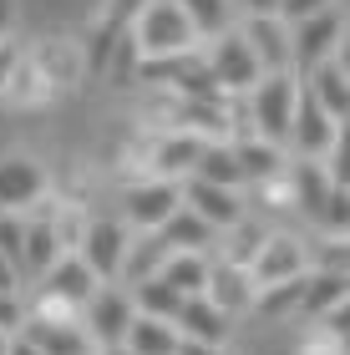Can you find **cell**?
Wrapping results in <instances>:
<instances>
[{
  "label": "cell",
  "instance_id": "23",
  "mask_svg": "<svg viewBox=\"0 0 350 355\" xmlns=\"http://www.w3.org/2000/svg\"><path fill=\"white\" fill-rule=\"evenodd\" d=\"M234 148V163H238V173H244V183L254 178V183H269V178L279 173V148L274 142H264V137H238V142H229Z\"/></svg>",
  "mask_w": 350,
  "mask_h": 355
},
{
  "label": "cell",
  "instance_id": "9",
  "mask_svg": "<svg viewBox=\"0 0 350 355\" xmlns=\"http://www.w3.org/2000/svg\"><path fill=\"white\" fill-rule=\"evenodd\" d=\"M345 132L340 122H330L325 112H320V102H315V96L299 87V96H295V117H290V132H284V142H290V148L299 153V157H325L330 153V142H335Z\"/></svg>",
  "mask_w": 350,
  "mask_h": 355
},
{
  "label": "cell",
  "instance_id": "18",
  "mask_svg": "<svg viewBox=\"0 0 350 355\" xmlns=\"http://www.w3.org/2000/svg\"><path fill=\"white\" fill-rule=\"evenodd\" d=\"M61 259V234H56V223L51 218H36V223H26V244H21V279L30 274V279H41L46 269H51Z\"/></svg>",
  "mask_w": 350,
  "mask_h": 355
},
{
  "label": "cell",
  "instance_id": "11",
  "mask_svg": "<svg viewBox=\"0 0 350 355\" xmlns=\"http://www.w3.org/2000/svg\"><path fill=\"white\" fill-rule=\"evenodd\" d=\"M238 36H244V46L254 51L264 76L269 71H290V26H284L279 15H244Z\"/></svg>",
  "mask_w": 350,
  "mask_h": 355
},
{
  "label": "cell",
  "instance_id": "20",
  "mask_svg": "<svg viewBox=\"0 0 350 355\" xmlns=\"http://www.w3.org/2000/svg\"><path fill=\"white\" fill-rule=\"evenodd\" d=\"M122 350H132V355H173L178 350V330H173V320L132 315V325L122 335Z\"/></svg>",
  "mask_w": 350,
  "mask_h": 355
},
{
  "label": "cell",
  "instance_id": "16",
  "mask_svg": "<svg viewBox=\"0 0 350 355\" xmlns=\"http://www.w3.org/2000/svg\"><path fill=\"white\" fill-rule=\"evenodd\" d=\"M41 188H46V178L30 157H6V163H0V208H6V214L30 208L41 198Z\"/></svg>",
  "mask_w": 350,
  "mask_h": 355
},
{
  "label": "cell",
  "instance_id": "22",
  "mask_svg": "<svg viewBox=\"0 0 350 355\" xmlns=\"http://www.w3.org/2000/svg\"><path fill=\"white\" fill-rule=\"evenodd\" d=\"M157 279L173 284L178 295H203V284H209V254H168L163 269H157Z\"/></svg>",
  "mask_w": 350,
  "mask_h": 355
},
{
  "label": "cell",
  "instance_id": "6",
  "mask_svg": "<svg viewBox=\"0 0 350 355\" xmlns=\"http://www.w3.org/2000/svg\"><path fill=\"white\" fill-rule=\"evenodd\" d=\"M340 41H345V21L335 15V6L310 15V21H299V26H290V71L295 67L315 71L320 61H330L340 51Z\"/></svg>",
  "mask_w": 350,
  "mask_h": 355
},
{
  "label": "cell",
  "instance_id": "34",
  "mask_svg": "<svg viewBox=\"0 0 350 355\" xmlns=\"http://www.w3.org/2000/svg\"><path fill=\"white\" fill-rule=\"evenodd\" d=\"M229 6H238L244 15H274V6H279V0H229Z\"/></svg>",
  "mask_w": 350,
  "mask_h": 355
},
{
  "label": "cell",
  "instance_id": "36",
  "mask_svg": "<svg viewBox=\"0 0 350 355\" xmlns=\"http://www.w3.org/2000/svg\"><path fill=\"white\" fill-rule=\"evenodd\" d=\"M6 355H41V350L30 345L26 335H6Z\"/></svg>",
  "mask_w": 350,
  "mask_h": 355
},
{
  "label": "cell",
  "instance_id": "8",
  "mask_svg": "<svg viewBox=\"0 0 350 355\" xmlns=\"http://www.w3.org/2000/svg\"><path fill=\"white\" fill-rule=\"evenodd\" d=\"M122 208H127V223H132L137 234H157L183 208V193H178V183H168V178H152V183L127 188L122 193Z\"/></svg>",
  "mask_w": 350,
  "mask_h": 355
},
{
  "label": "cell",
  "instance_id": "31",
  "mask_svg": "<svg viewBox=\"0 0 350 355\" xmlns=\"http://www.w3.org/2000/svg\"><path fill=\"white\" fill-rule=\"evenodd\" d=\"M320 223H325L330 234L345 239V223H350V193H345V188H330V198H325V208H320Z\"/></svg>",
  "mask_w": 350,
  "mask_h": 355
},
{
  "label": "cell",
  "instance_id": "12",
  "mask_svg": "<svg viewBox=\"0 0 350 355\" xmlns=\"http://www.w3.org/2000/svg\"><path fill=\"white\" fill-rule=\"evenodd\" d=\"M36 284H41V300L46 304H76V310L97 295V274L76 259V254H61V259L46 269Z\"/></svg>",
  "mask_w": 350,
  "mask_h": 355
},
{
  "label": "cell",
  "instance_id": "28",
  "mask_svg": "<svg viewBox=\"0 0 350 355\" xmlns=\"http://www.w3.org/2000/svg\"><path fill=\"white\" fill-rule=\"evenodd\" d=\"M330 188H335V183L325 178L320 163H310V157H305V163L295 168V203L305 208L310 218H320V208H325V198H330Z\"/></svg>",
  "mask_w": 350,
  "mask_h": 355
},
{
  "label": "cell",
  "instance_id": "40",
  "mask_svg": "<svg viewBox=\"0 0 350 355\" xmlns=\"http://www.w3.org/2000/svg\"><path fill=\"white\" fill-rule=\"evenodd\" d=\"M76 355H97V350H76Z\"/></svg>",
  "mask_w": 350,
  "mask_h": 355
},
{
  "label": "cell",
  "instance_id": "1",
  "mask_svg": "<svg viewBox=\"0 0 350 355\" xmlns=\"http://www.w3.org/2000/svg\"><path fill=\"white\" fill-rule=\"evenodd\" d=\"M127 36H132L137 61H168V56H183V51L198 46L193 26L183 21V10L173 6V0H148V6L137 10V21H132Z\"/></svg>",
  "mask_w": 350,
  "mask_h": 355
},
{
  "label": "cell",
  "instance_id": "19",
  "mask_svg": "<svg viewBox=\"0 0 350 355\" xmlns=\"http://www.w3.org/2000/svg\"><path fill=\"white\" fill-rule=\"evenodd\" d=\"M157 239L168 244V254H209V244H213L218 234H213L198 214L178 208V214H173V218L163 223V229H157Z\"/></svg>",
  "mask_w": 350,
  "mask_h": 355
},
{
  "label": "cell",
  "instance_id": "25",
  "mask_svg": "<svg viewBox=\"0 0 350 355\" xmlns=\"http://www.w3.org/2000/svg\"><path fill=\"white\" fill-rule=\"evenodd\" d=\"M173 6L183 10V21L193 26V36H198V41L224 36V31H229V15H234L229 0H173Z\"/></svg>",
  "mask_w": 350,
  "mask_h": 355
},
{
  "label": "cell",
  "instance_id": "39",
  "mask_svg": "<svg viewBox=\"0 0 350 355\" xmlns=\"http://www.w3.org/2000/svg\"><path fill=\"white\" fill-rule=\"evenodd\" d=\"M97 355H132V350H122V345H107V350H97Z\"/></svg>",
  "mask_w": 350,
  "mask_h": 355
},
{
  "label": "cell",
  "instance_id": "7",
  "mask_svg": "<svg viewBox=\"0 0 350 355\" xmlns=\"http://www.w3.org/2000/svg\"><path fill=\"white\" fill-rule=\"evenodd\" d=\"M178 193H183V208H188V214H198L213 234H229V229H238V223L249 218L238 188H213V183L188 178V183H178Z\"/></svg>",
  "mask_w": 350,
  "mask_h": 355
},
{
  "label": "cell",
  "instance_id": "21",
  "mask_svg": "<svg viewBox=\"0 0 350 355\" xmlns=\"http://www.w3.org/2000/svg\"><path fill=\"white\" fill-rule=\"evenodd\" d=\"M188 178L213 183V188H238V183H244V173H238L229 142H203V153H198V163H193V173H188Z\"/></svg>",
  "mask_w": 350,
  "mask_h": 355
},
{
  "label": "cell",
  "instance_id": "5",
  "mask_svg": "<svg viewBox=\"0 0 350 355\" xmlns=\"http://www.w3.org/2000/svg\"><path fill=\"white\" fill-rule=\"evenodd\" d=\"M203 67H209V76H213V87L218 92H238L244 96L254 82H259V61H254V51L244 46V36L238 31H224V36H213V46L203 51Z\"/></svg>",
  "mask_w": 350,
  "mask_h": 355
},
{
  "label": "cell",
  "instance_id": "13",
  "mask_svg": "<svg viewBox=\"0 0 350 355\" xmlns=\"http://www.w3.org/2000/svg\"><path fill=\"white\" fill-rule=\"evenodd\" d=\"M229 325L234 320L218 310L213 300H203V295H188L178 304V315H173V330H178L183 340H198V345H213V350L229 340Z\"/></svg>",
  "mask_w": 350,
  "mask_h": 355
},
{
  "label": "cell",
  "instance_id": "37",
  "mask_svg": "<svg viewBox=\"0 0 350 355\" xmlns=\"http://www.w3.org/2000/svg\"><path fill=\"white\" fill-rule=\"evenodd\" d=\"M173 355H218L213 345H198V340H183V335H178V350H173Z\"/></svg>",
  "mask_w": 350,
  "mask_h": 355
},
{
  "label": "cell",
  "instance_id": "27",
  "mask_svg": "<svg viewBox=\"0 0 350 355\" xmlns=\"http://www.w3.org/2000/svg\"><path fill=\"white\" fill-rule=\"evenodd\" d=\"M127 295H132V310L137 315H152V320H173V315H178V304H183V295L173 284H163L157 274H152V279H142V284H132Z\"/></svg>",
  "mask_w": 350,
  "mask_h": 355
},
{
  "label": "cell",
  "instance_id": "15",
  "mask_svg": "<svg viewBox=\"0 0 350 355\" xmlns=\"http://www.w3.org/2000/svg\"><path fill=\"white\" fill-rule=\"evenodd\" d=\"M30 345H36L41 355H76V350H91L82 325H71V320H51V315H36V320H21V330Z\"/></svg>",
  "mask_w": 350,
  "mask_h": 355
},
{
  "label": "cell",
  "instance_id": "33",
  "mask_svg": "<svg viewBox=\"0 0 350 355\" xmlns=\"http://www.w3.org/2000/svg\"><path fill=\"white\" fill-rule=\"evenodd\" d=\"M21 320H26L21 300H15V295H0V335H15V330H21Z\"/></svg>",
  "mask_w": 350,
  "mask_h": 355
},
{
  "label": "cell",
  "instance_id": "38",
  "mask_svg": "<svg viewBox=\"0 0 350 355\" xmlns=\"http://www.w3.org/2000/svg\"><path fill=\"white\" fill-rule=\"evenodd\" d=\"M6 26H10V10H6V0H0V36H6Z\"/></svg>",
  "mask_w": 350,
  "mask_h": 355
},
{
  "label": "cell",
  "instance_id": "4",
  "mask_svg": "<svg viewBox=\"0 0 350 355\" xmlns=\"http://www.w3.org/2000/svg\"><path fill=\"white\" fill-rule=\"evenodd\" d=\"M127 223L117 218H91L82 239H76V259H82L91 274H97V284H117V269H122V254H127Z\"/></svg>",
  "mask_w": 350,
  "mask_h": 355
},
{
  "label": "cell",
  "instance_id": "29",
  "mask_svg": "<svg viewBox=\"0 0 350 355\" xmlns=\"http://www.w3.org/2000/svg\"><path fill=\"white\" fill-rule=\"evenodd\" d=\"M345 304V274L325 269V274H305V295H299V310H335Z\"/></svg>",
  "mask_w": 350,
  "mask_h": 355
},
{
  "label": "cell",
  "instance_id": "14",
  "mask_svg": "<svg viewBox=\"0 0 350 355\" xmlns=\"http://www.w3.org/2000/svg\"><path fill=\"white\" fill-rule=\"evenodd\" d=\"M203 300H213L229 320H234L238 310H249V304H254L249 269H238V264H229V259H209V284H203Z\"/></svg>",
  "mask_w": 350,
  "mask_h": 355
},
{
  "label": "cell",
  "instance_id": "32",
  "mask_svg": "<svg viewBox=\"0 0 350 355\" xmlns=\"http://www.w3.org/2000/svg\"><path fill=\"white\" fill-rule=\"evenodd\" d=\"M320 10H330V0H279L274 6V15L284 26H299V21H310V15H320Z\"/></svg>",
  "mask_w": 350,
  "mask_h": 355
},
{
  "label": "cell",
  "instance_id": "3",
  "mask_svg": "<svg viewBox=\"0 0 350 355\" xmlns=\"http://www.w3.org/2000/svg\"><path fill=\"white\" fill-rule=\"evenodd\" d=\"M132 295L122 284H97V295L82 304V335L91 350H107V345H122L127 325H132Z\"/></svg>",
  "mask_w": 350,
  "mask_h": 355
},
{
  "label": "cell",
  "instance_id": "30",
  "mask_svg": "<svg viewBox=\"0 0 350 355\" xmlns=\"http://www.w3.org/2000/svg\"><path fill=\"white\" fill-rule=\"evenodd\" d=\"M21 244H26V218L21 214H0V259L15 264V274H21Z\"/></svg>",
  "mask_w": 350,
  "mask_h": 355
},
{
  "label": "cell",
  "instance_id": "2",
  "mask_svg": "<svg viewBox=\"0 0 350 355\" xmlns=\"http://www.w3.org/2000/svg\"><path fill=\"white\" fill-rule=\"evenodd\" d=\"M244 96H249V137H264V142H274V148H279L284 132H290V117H295L299 76L295 71H269Z\"/></svg>",
  "mask_w": 350,
  "mask_h": 355
},
{
  "label": "cell",
  "instance_id": "24",
  "mask_svg": "<svg viewBox=\"0 0 350 355\" xmlns=\"http://www.w3.org/2000/svg\"><path fill=\"white\" fill-rule=\"evenodd\" d=\"M163 259H168V244H163L157 234H142L137 244H127L117 279H127V284H142V279H152V274L163 269Z\"/></svg>",
  "mask_w": 350,
  "mask_h": 355
},
{
  "label": "cell",
  "instance_id": "26",
  "mask_svg": "<svg viewBox=\"0 0 350 355\" xmlns=\"http://www.w3.org/2000/svg\"><path fill=\"white\" fill-rule=\"evenodd\" d=\"M198 153H203V137H193V132H178V137H163V142H157L152 163H157V173H163L168 183H173V173H178V178H188V173H193Z\"/></svg>",
  "mask_w": 350,
  "mask_h": 355
},
{
  "label": "cell",
  "instance_id": "17",
  "mask_svg": "<svg viewBox=\"0 0 350 355\" xmlns=\"http://www.w3.org/2000/svg\"><path fill=\"white\" fill-rule=\"evenodd\" d=\"M315 102H320V112L330 122L345 127V112H350V87H345V61H320V67L310 71V82H299Z\"/></svg>",
  "mask_w": 350,
  "mask_h": 355
},
{
  "label": "cell",
  "instance_id": "10",
  "mask_svg": "<svg viewBox=\"0 0 350 355\" xmlns=\"http://www.w3.org/2000/svg\"><path fill=\"white\" fill-rule=\"evenodd\" d=\"M299 274H305V249H299L290 234H269V239H259V249H254V259H249V284H254V289L299 279Z\"/></svg>",
  "mask_w": 350,
  "mask_h": 355
},
{
  "label": "cell",
  "instance_id": "35",
  "mask_svg": "<svg viewBox=\"0 0 350 355\" xmlns=\"http://www.w3.org/2000/svg\"><path fill=\"white\" fill-rule=\"evenodd\" d=\"M15 289H21V274H15V264L0 259V295H15Z\"/></svg>",
  "mask_w": 350,
  "mask_h": 355
}]
</instances>
